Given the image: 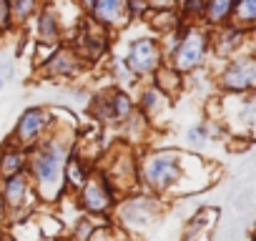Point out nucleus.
<instances>
[{
    "label": "nucleus",
    "instance_id": "obj_1",
    "mask_svg": "<svg viewBox=\"0 0 256 241\" xmlns=\"http://www.w3.org/2000/svg\"><path fill=\"white\" fill-rule=\"evenodd\" d=\"M146 178L151 186L156 188H166L171 186L176 178H178V158L171 156V154H161V156H154L146 166Z\"/></svg>",
    "mask_w": 256,
    "mask_h": 241
},
{
    "label": "nucleus",
    "instance_id": "obj_2",
    "mask_svg": "<svg viewBox=\"0 0 256 241\" xmlns=\"http://www.w3.org/2000/svg\"><path fill=\"white\" fill-rule=\"evenodd\" d=\"M204 50H206V38L201 33H188L176 50V70H191L194 66H198Z\"/></svg>",
    "mask_w": 256,
    "mask_h": 241
},
{
    "label": "nucleus",
    "instance_id": "obj_3",
    "mask_svg": "<svg viewBox=\"0 0 256 241\" xmlns=\"http://www.w3.org/2000/svg\"><path fill=\"white\" fill-rule=\"evenodd\" d=\"M156 63H158V46L154 40H136L131 56H128V68L134 73H148L156 68Z\"/></svg>",
    "mask_w": 256,
    "mask_h": 241
},
{
    "label": "nucleus",
    "instance_id": "obj_4",
    "mask_svg": "<svg viewBox=\"0 0 256 241\" xmlns=\"http://www.w3.org/2000/svg\"><path fill=\"white\" fill-rule=\"evenodd\" d=\"M60 164H63V148L56 144V146H48L43 148L38 156H36V174L43 184H53L58 178V171H60Z\"/></svg>",
    "mask_w": 256,
    "mask_h": 241
},
{
    "label": "nucleus",
    "instance_id": "obj_5",
    "mask_svg": "<svg viewBox=\"0 0 256 241\" xmlns=\"http://www.w3.org/2000/svg\"><path fill=\"white\" fill-rule=\"evenodd\" d=\"M224 83H226V88H248V86H254L256 83V63H251V60L234 63L226 70Z\"/></svg>",
    "mask_w": 256,
    "mask_h": 241
},
{
    "label": "nucleus",
    "instance_id": "obj_6",
    "mask_svg": "<svg viewBox=\"0 0 256 241\" xmlns=\"http://www.w3.org/2000/svg\"><path fill=\"white\" fill-rule=\"evenodd\" d=\"M83 204H86L88 208H93V211H103V208L110 204L108 191H106V184H98V181L88 184L86 196H83Z\"/></svg>",
    "mask_w": 256,
    "mask_h": 241
},
{
    "label": "nucleus",
    "instance_id": "obj_7",
    "mask_svg": "<svg viewBox=\"0 0 256 241\" xmlns=\"http://www.w3.org/2000/svg\"><path fill=\"white\" fill-rule=\"evenodd\" d=\"M96 16L106 23H113L120 18L123 8H126V0H96Z\"/></svg>",
    "mask_w": 256,
    "mask_h": 241
},
{
    "label": "nucleus",
    "instance_id": "obj_8",
    "mask_svg": "<svg viewBox=\"0 0 256 241\" xmlns=\"http://www.w3.org/2000/svg\"><path fill=\"white\" fill-rule=\"evenodd\" d=\"M43 128V113L40 110H28L23 118H20V126H18V134H20V138H33V136H38V131Z\"/></svg>",
    "mask_w": 256,
    "mask_h": 241
},
{
    "label": "nucleus",
    "instance_id": "obj_9",
    "mask_svg": "<svg viewBox=\"0 0 256 241\" xmlns=\"http://www.w3.org/2000/svg\"><path fill=\"white\" fill-rule=\"evenodd\" d=\"M206 10H208L211 20H224L234 10V0H208Z\"/></svg>",
    "mask_w": 256,
    "mask_h": 241
},
{
    "label": "nucleus",
    "instance_id": "obj_10",
    "mask_svg": "<svg viewBox=\"0 0 256 241\" xmlns=\"http://www.w3.org/2000/svg\"><path fill=\"white\" fill-rule=\"evenodd\" d=\"M23 191H26L23 178H18V174H16V176H10V181H8V204L18 206V204H20V198H23Z\"/></svg>",
    "mask_w": 256,
    "mask_h": 241
},
{
    "label": "nucleus",
    "instance_id": "obj_11",
    "mask_svg": "<svg viewBox=\"0 0 256 241\" xmlns=\"http://www.w3.org/2000/svg\"><path fill=\"white\" fill-rule=\"evenodd\" d=\"M20 166H23V158H20L18 154H8V156L3 158V174H6V176H16V174L20 171Z\"/></svg>",
    "mask_w": 256,
    "mask_h": 241
},
{
    "label": "nucleus",
    "instance_id": "obj_12",
    "mask_svg": "<svg viewBox=\"0 0 256 241\" xmlns=\"http://www.w3.org/2000/svg\"><path fill=\"white\" fill-rule=\"evenodd\" d=\"M236 13L241 20H256V0H241Z\"/></svg>",
    "mask_w": 256,
    "mask_h": 241
},
{
    "label": "nucleus",
    "instance_id": "obj_13",
    "mask_svg": "<svg viewBox=\"0 0 256 241\" xmlns=\"http://www.w3.org/2000/svg\"><path fill=\"white\" fill-rule=\"evenodd\" d=\"M40 33H43V38H46V40H53V38L58 36V23H56L50 16H46V18H43V23H40Z\"/></svg>",
    "mask_w": 256,
    "mask_h": 241
},
{
    "label": "nucleus",
    "instance_id": "obj_14",
    "mask_svg": "<svg viewBox=\"0 0 256 241\" xmlns=\"http://www.w3.org/2000/svg\"><path fill=\"white\" fill-rule=\"evenodd\" d=\"M68 171H70V181H73V186H83L86 174H83V168L78 166V161H70V164H68Z\"/></svg>",
    "mask_w": 256,
    "mask_h": 241
},
{
    "label": "nucleus",
    "instance_id": "obj_15",
    "mask_svg": "<svg viewBox=\"0 0 256 241\" xmlns=\"http://www.w3.org/2000/svg\"><path fill=\"white\" fill-rule=\"evenodd\" d=\"M204 10H206L204 0H186V3H184V13H188V16H198Z\"/></svg>",
    "mask_w": 256,
    "mask_h": 241
},
{
    "label": "nucleus",
    "instance_id": "obj_16",
    "mask_svg": "<svg viewBox=\"0 0 256 241\" xmlns=\"http://www.w3.org/2000/svg\"><path fill=\"white\" fill-rule=\"evenodd\" d=\"M13 8H16L18 18H26V16L33 10V0H16V3H13Z\"/></svg>",
    "mask_w": 256,
    "mask_h": 241
},
{
    "label": "nucleus",
    "instance_id": "obj_17",
    "mask_svg": "<svg viewBox=\"0 0 256 241\" xmlns=\"http://www.w3.org/2000/svg\"><path fill=\"white\" fill-rule=\"evenodd\" d=\"M8 26V3L6 0H0V28Z\"/></svg>",
    "mask_w": 256,
    "mask_h": 241
},
{
    "label": "nucleus",
    "instance_id": "obj_18",
    "mask_svg": "<svg viewBox=\"0 0 256 241\" xmlns=\"http://www.w3.org/2000/svg\"><path fill=\"white\" fill-rule=\"evenodd\" d=\"M83 3H86V6H93V3H96V0H83Z\"/></svg>",
    "mask_w": 256,
    "mask_h": 241
},
{
    "label": "nucleus",
    "instance_id": "obj_19",
    "mask_svg": "<svg viewBox=\"0 0 256 241\" xmlns=\"http://www.w3.org/2000/svg\"><path fill=\"white\" fill-rule=\"evenodd\" d=\"M0 88H3V78H0Z\"/></svg>",
    "mask_w": 256,
    "mask_h": 241
}]
</instances>
